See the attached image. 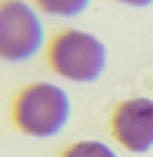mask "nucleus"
Segmentation results:
<instances>
[{"label": "nucleus", "mask_w": 153, "mask_h": 157, "mask_svg": "<svg viewBox=\"0 0 153 157\" xmlns=\"http://www.w3.org/2000/svg\"><path fill=\"white\" fill-rule=\"evenodd\" d=\"M51 63L63 78L74 82H92L106 65V47L90 33L67 31L53 43Z\"/></svg>", "instance_id": "2"}, {"label": "nucleus", "mask_w": 153, "mask_h": 157, "mask_svg": "<svg viewBox=\"0 0 153 157\" xmlns=\"http://www.w3.org/2000/svg\"><path fill=\"white\" fill-rule=\"evenodd\" d=\"M45 12L59 17H74L90 4V0H37Z\"/></svg>", "instance_id": "5"}, {"label": "nucleus", "mask_w": 153, "mask_h": 157, "mask_svg": "<svg viewBox=\"0 0 153 157\" xmlns=\"http://www.w3.org/2000/svg\"><path fill=\"white\" fill-rule=\"evenodd\" d=\"M114 135L131 151H147L153 145V100L135 98L124 102L114 114Z\"/></svg>", "instance_id": "4"}, {"label": "nucleus", "mask_w": 153, "mask_h": 157, "mask_svg": "<svg viewBox=\"0 0 153 157\" xmlns=\"http://www.w3.org/2000/svg\"><path fill=\"white\" fill-rule=\"evenodd\" d=\"M63 157H117V155H114L112 149L106 147L104 143H98V141H84V143H78V145L70 147Z\"/></svg>", "instance_id": "6"}, {"label": "nucleus", "mask_w": 153, "mask_h": 157, "mask_svg": "<svg viewBox=\"0 0 153 157\" xmlns=\"http://www.w3.org/2000/svg\"><path fill=\"white\" fill-rule=\"evenodd\" d=\"M120 2L131 4V6H147V4H151L153 0H120Z\"/></svg>", "instance_id": "7"}, {"label": "nucleus", "mask_w": 153, "mask_h": 157, "mask_svg": "<svg viewBox=\"0 0 153 157\" xmlns=\"http://www.w3.org/2000/svg\"><path fill=\"white\" fill-rule=\"evenodd\" d=\"M43 43V27L35 10L21 0L0 4V57L25 61L33 57Z\"/></svg>", "instance_id": "3"}, {"label": "nucleus", "mask_w": 153, "mask_h": 157, "mask_svg": "<svg viewBox=\"0 0 153 157\" xmlns=\"http://www.w3.org/2000/svg\"><path fill=\"white\" fill-rule=\"evenodd\" d=\"M70 117V100L53 84H35L17 100L14 118L27 135L51 137L59 133Z\"/></svg>", "instance_id": "1"}]
</instances>
